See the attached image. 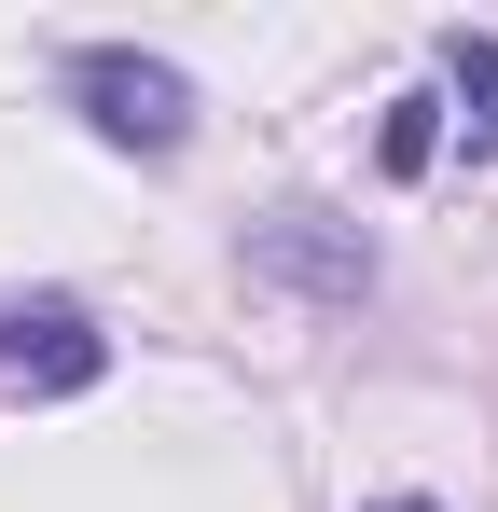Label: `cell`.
<instances>
[{"mask_svg": "<svg viewBox=\"0 0 498 512\" xmlns=\"http://www.w3.org/2000/svg\"><path fill=\"white\" fill-rule=\"evenodd\" d=\"M429 153H443V111L402 97V111H388V167H429Z\"/></svg>", "mask_w": 498, "mask_h": 512, "instance_id": "5", "label": "cell"}, {"mask_svg": "<svg viewBox=\"0 0 498 512\" xmlns=\"http://www.w3.org/2000/svg\"><path fill=\"white\" fill-rule=\"evenodd\" d=\"M443 97H457L443 139L485 167V153H498V28H443Z\"/></svg>", "mask_w": 498, "mask_h": 512, "instance_id": "3", "label": "cell"}, {"mask_svg": "<svg viewBox=\"0 0 498 512\" xmlns=\"http://www.w3.org/2000/svg\"><path fill=\"white\" fill-rule=\"evenodd\" d=\"M70 97H83V125H97L111 153H180V139H194V84H180L166 56H125V42H83Z\"/></svg>", "mask_w": 498, "mask_h": 512, "instance_id": "1", "label": "cell"}, {"mask_svg": "<svg viewBox=\"0 0 498 512\" xmlns=\"http://www.w3.org/2000/svg\"><path fill=\"white\" fill-rule=\"evenodd\" d=\"M374 512H429V499H374Z\"/></svg>", "mask_w": 498, "mask_h": 512, "instance_id": "6", "label": "cell"}, {"mask_svg": "<svg viewBox=\"0 0 498 512\" xmlns=\"http://www.w3.org/2000/svg\"><path fill=\"white\" fill-rule=\"evenodd\" d=\"M111 374V333L83 319L70 291H28V305H0V388H28V402H70Z\"/></svg>", "mask_w": 498, "mask_h": 512, "instance_id": "2", "label": "cell"}, {"mask_svg": "<svg viewBox=\"0 0 498 512\" xmlns=\"http://www.w3.org/2000/svg\"><path fill=\"white\" fill-rule=\"evenodd\" d=\"M263 263H277V277H319V291H360V277H374V250L332 236V208H277V222H263Z\"/></svg>", "mask_w": 498, "mask_h": 512, "instance_id": "4", "label": "cell"}]
</instances>
